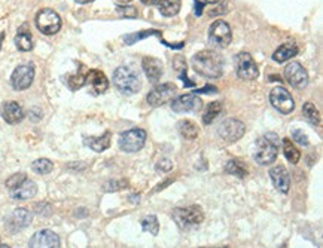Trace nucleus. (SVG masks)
Returning a JSON list of instances; mask_svg holds the SVG:
<instances>
[{"label": "nucleus", "instance_id": "obj_1", "mask_svg": "<svg viewBox=\"0 0 323 248\" xmlns=\"http://www.w3.org/2000/svg\"><path fill=\"white\" fill-rule=\"evenodd\" d=\"M194 70L204 77H221L224 73V58L216 51H201L192 57Z\"/></svg>", "mask_w": 323, "mask_h": 248}, {"label": "nucleus", "instance_id": "obj_2", "mask_svg": "<svg viewBox=\"0 0 323 248\" xmlns=\"http://www.w3.org/2000/svg\"><path fill=\"white\" fill-rule=\"evenodd\" d=\"M279 155V137L276 134H267L256 141L255 161L259 165H271Z\"/></svg>", "mask_w": 323, "mask_h": 248}, {"label": "nucleus", "instance_id": "obj_3", "mask_svg": "<svg viewBox=\"0 0 323 248\" xmlns=\"http://www.w3.org/2000/svg\"><path fill=\"white\" fill-rule=\"evenodd\" d=\"M113 85L121 94H125V95H133V94L139 92L140 88H142L139 74L133 68L125 67V65L118 67L115 70V73H113Z\"/></svg>", "mask_w": 323, "mask_h": 248}, {"label": "nucleus", "instance_id": "obj_4", "mask_svg": "<svg viewBox=\"0 0 323 248\" xmlns=\"http://www.w3.org/2000/svg\"><path fill=\"white\" fill-rule=\"evenodd\" d=\"M173 219L180 229H192L203 223L204 214L200 207L191 205L186 208H176L173 211Z\"/></svg>", "mask_w": 323, "mask_h": 248}, {"label": "nucleus", "instance_id": "obj_5", "mask_svg": "<svg viewBox=\"0 0 323 248\" xmlns=\"http://www.w3.org/2000/svg\"><path fill=\"white\" fill-rule=\"evenodd\" d=\"M146 143V131L140 128H133L130 131H125L119 137V149L127 153H136L139 152Z\"/></svg>", "mask_w": 323, "mask_h": 248}, {"label": "nucleus", "instance_id": "obj_6", "mask_svg": "<svg viewBox=\"0 0 323 248\" xmlns=\"http://www.w3.org/2000/svg\"><path fill=\"white\" fill-rule=\"evenodd\" d=\"M36 27L39 28L40 33L46 36H52L60 31L61 28V18L60 15L52 10V9H42L36 15Z\"/></svg>", "mask_w": 323, "mask_h": 248}, {"label": "nucleus", "instance_id": "obj_7", "mask_svg": "<svg viewBox=\"0 0 323 248\" xmlns=\"http://www.w3.org/2000/svg\"><path fill=\"white\" fill-rule=\"evenodd\" d=\"M231 39H233L231 27L224 19H218L210 25V28H209V42L212 45L219 46V48H227L231 43Z\"/></svg>", "mask_w": 323, "mask_h": 248}, {"label": "nucleus", "instance_id": "obj_8", "mask_svg": "<svg viewBox=\"0 0 323 248\" xmlns=\"http://www.w3.org/2000/svg\"><path fill=\"white\" fill-rule=\"evenodd\" d=\"M270 103L282 115H291L295 110V101H294L292 95L289 94V91H286L285 88H280V86H277L271 91Z\"/></svg>", "mask_w": 323, "mask_h": 248}, {"label": "nucleus", "instance_id": "obj_9", "mask_svg": "<svg viewBox=\"0 0 323 248\" xmlns=\"http://www.w3.org/2000/svg\"><path fill=\"white\" fill-rule=\"evenodd\" d=\"M34 79V65L33 64H22L18 65L12 76H10V85L15 91H24L30 88Z\"/></svg>", "mask_w": 323, "mask_h": 248}, {"label": "nucleus", "instance_id": "obj_10", "mask_svg": "<svg viewBox=\"0 0 323 248\" xmlns=\"http://www.w3.org/2000/svg\"><path fill=\"white\" fill-rule=\"evenodd\" d=\"M236 70L239 77L246 80H253L259 76V70L252 55L247 52H240L236 58Z\"/></svg>", "mask_w": 323, "mask_h": 248}, {"label": "nucleus", "instance_id": "obj_11", "mask_svg": "<svg viewBox=\"0 0 323 248\" xmlns=\"http://www.w3.org/2000/svg\"><path fill=\"white\" fill-rule=\"evenodd\" d=\"M285 76L289 85L295 89H304L309 85V73L307 70L297 61H292L285 68Z\"/></svg>", "mask_w": 323, "mask_h": 248}, {"label": "nucleus", "instance_id": "obj_12", "mask_svg": "<svg viewBox=\"0 0 323 248\" xmlns=\"http://www.w3.org/2000/svg\"><path fill=\"white\" fill-rule=\"evenodd\" d=\"M176 95V86L173 83H162L155 86L146 97L149 106L152 107H160L168 101H171Z\"/></svg>", "mask_w": 323, "mask_h": 248}, {"label": "nucleus", "instance_id": "obj_13", "mask_svg": "<svg viewBox=\"0 0 323 248\" xmlns=\"http://www.w3.org/2000/svg\"><path fill=\"white\" fill-rule=\"evenodd\" d=\"M246 132V126L243 122L237 121V119H227L221 124L218 134L221 135V138H224L228 143H236L239 141Z\"/></svg>", "mask_w": 323, "mask_h": 248}, {"label": "nucleus", "instance_id": "obj_14", "mask_svg": "<svg viewBox=\"0 0 323 248\" xmlns=\"http://www.w3.org/2000/svg\"><path fill=\"white\" fill-rule=\"evenodd\" d=\"M31 219H33V216L27 208H16L12 214L7 216L4 226L9 232L15 234V232L25 229L31 223Z\"/></svg>", "mask_w": 323, "mask_h": 248}, {"label": "nucleus", "instance_id": "obj_15", "mask_svg": "<svg viewBox=\"0 0 323 248\" xmlns=\"http://www.w3.org/2000/svg\"><path fill=\"white\" fill-rule=\"evenodd\" d=\"M171 109L176 113L200 112L203 109V101L197 97V94H185L171 101Z\"/></svg>", "mask_w": 323, "mask_h": 248}, {"label": "nucleus", "instance_id": "obj_16", "mask_svg": "<svg viewBox=\"0 0 323 248\" xmlns=\"http://www.w3.org/2000/svg\"><path fill=\"white\" fill-rule=\"evenodd\" d=\"M30 247L31 248H58L61 247L60 238L57 234L52 231L43 229L36 232L31 240H30Z\"/></svg>", "mask_w": 323, "mask_h": 248}, {"label": "nucleus", "instance_id": "obj_17", "mask_svg": "<svg viewBox=\"0 0 323 248\" xmlns=\"http://www.w3.org/2000/svg\"><path fill=\"white\" fill-rule=\"evenodd\" d=\"M270 177H271V182L274 185V187L282 192V193H288L289 192V187H291V177H289V173L285 167L279 165V167H274L270 170Z\"/></svg>", "mask_w": 323, "mask_h": 248}, {"label": "nucleus", "instance_id": "obj_18", "mask_svg": "<svg viewBox=\"0 0 323 248\" xmlns=\"http://www.w3.org/2000/svg\"><path fill=\"white\" fill-rule=\"evenodd\" d=\"M1 118L9 125H15L24 119V110L16 101H6L1 106Z\"/></svg>", "mask_w": 323, "mask_h": 248}, {"label": "nucleus", "instance_id": "obj_19", "mask_svg": "<svg viewBox=\"0 0 323 248\" xmlns=\"http://www.w3.org/2000/svg\"><path fill=\"white\" fill-rule=\"evenodd\" d=\"M142 67H143V71H145L146 77L152 83H157L160 80V77L162 76V62L158 58L145 57L143 61H142Z\"/></svg>", "mask_w": 323, "mask_h": 248}, {"label": "nucleus", "instance_id": "obj_20", "mask_svg": "<svg viewBox=\"0 0 323 248\" xmlns=\"http://www.w3.org/2000/svg\"><path fill=\"white\" fill-rule=\"evenodd\" d=\"M37 193V186L34 182L25 179L22 183H19L16 187L10 189V198L15 201H25L33 198Z\"/></svg>", "mask_w": 323, "mask_h": 248}, {"label": "nucleus", "instance_id": "obj_21", "mask_svg": "<svg viewBox=\"0 0 323 248\" xmlns=\"http://www.w3.org/2000/svg\"><path fill=\"white\" fill-rule=\"evenodd\" d=\"M86 83L91 86L94 94H103L109 88V82L100 70H89L86 73Z\"/></svg>", "mask_w": 323, "mask_h": 248}, {"label": "nucleus", "instance_id": "obj_22", "mask_svg": "<svg viewBox=\"0 0 323 248\" xmlns=\"http://www.w3.org/2000/svg\"><path fill=\"white\" fill-rule=\"evenodd\" d=\"M110 137H112L110 132H104L101 137H86V138H83V144L86 147H89L91 150H94L97 153H101L106 149H109Z\"/></svg>", "mask_w": 323, "mask_h": 248}, {"label": "nucleus", "instance_id": "obj_23", "mask_svg": "<svg viewBox=\"0 0 323 248\" xmlns=\"http://www.w3.org/2000/svg\"><path fill=\"white\" fill-rule=\"evenodd\" d=\"M15 45L19 51L22 52H27V51H31L33 49V37H31V33L28 31V27L27 24L22 25L16 36H15Z\"/></svg>", "mask_w": 323, "mask_h": 248}, {"label": "nucleus", "instance_id": "obj_24", "mask_svg": "<svg viewBox=\"0 0 323 248\" xmlns=\"http://www.w3.org/2000/svg\"><path fill=\"white\" fill-rule=\"evenodd\" d=\"M297 54H298V46L294 42H286L273 54V60L276 62H285L292 57H295Z\"/></svg>", "mask_w": 323, "mask_h": 248}, {"label": "nucleus", "instance_id": "obj_25", "mask_svg": "<svg viewBox=\"0 0 323 248\" xmlns=\"http://www.w3.org/2000/svg\"><path fill=\"white\" fill-rule=\"evenodd\" d=\"M177 131L186 140H195L198 137V126L192 121H180L177 124Z\"/></svg>", "mask_w": 323, "mask_h": 248}, {"label": "nucleus", "instance_id": "obj_26", "mask_svg": "<svg viewBox=\"0 0 323 248\" xmlns=\"http://www.w3.org/2000/svg\"><path fill=\"white\" fill-rule=\"evenodd\" d=\"M157 6L164 16H174L180 10V0H158Z\"/></svg>", "mask_w": 323, "mask_h": 248}, {"label": "nucleus", "instance_id": "obj_27", "mask_svg": "<svg viewBox=\"0 0 323 248\" xmlns=\"http://www.w3.org/2000/svg\"><path fill=\"white\" fill-rule=\"evenodd\" d=\"M283 153H285L286 159H288L291 164H298V162H300L301 153H300V150L292 144V141H291L289 138H283Z\"/></svg>", "mask_w": 323, "mask_h": 248}, {"label": "nucleus", "instance_id": "obj_28", "mask_svg": "<svg viewBox=\"0 0 323 248\" xmlns=\"http://www.w3.org/2000/svg\"><path fill=\"white\" fill-rule=\"evenodd\" d=\"M221 112H222V103H221V101H213V103H210L209 107L206 109V113L203 115V122H204L206 125L212 124V122L221 115Z\"/></svg>", "mask_w": 323, "mask_h": 248}, {"label": "nucleus", "instance_id": "obj_29", "mask_svg": "<svg viewBox=\"0 0 323 248\" xmlns=\"http://www.w3.org/2000/svg\"><path fill=\"white\" fill-rule=\"evenodd\" d=\"M303 113L306 116V119L312 124V125H319L321 124V115L318 107L313 103H306L303 106Z\"/></svg>", "mask_w": 323, "mask_h": 248}, {"label": "nucleus", "instance_id": "obj_30", "mask_svg": "<svg viewBox=\"0 0 323 248\" xmlns=\"http://www.w3.org/2000/svg\"><path fill=\"white\" fill-rule=\"evenodd\" d=\"M86 73L88 71H83L82 68L76 73V74H72L67 77V85L72 91H76L79 88H82L85 83H86Z\"/></svg>", "mask_w": 323, "mask_h": 248}, {"label": "nucleus", "instance_id": "obj_31", "mask_svg": "<svg viewBox=\"0 0 323 248\" xmlns=\"http://www.w3.org/2000/svg\"><path fill=\"white\" fill-rule=\"evenodd\" d=\"M225 171H227L228 174H231V176L239 177V179H244V177L247 176V170H246L239 161H236V159H231V161L227 162Z\"/></svg>", "mask_w": 323, "mask_h": 248}, {"label": "nucleus", "instance_id": "obj_32", "mask_svg": "<svg viewBox=\"0 0 323 248\" xmlns=\"http://www.w3.org/2000/svg\"><path fill=\"white\" fill-rule=\"evenodd\" d=\"M149 36H158V37H161V33L158 30H146L143 33L127 34V36H124V40H125L127 45H133V43H136V42H139V40H142L145 37H149Z\"/></svg>", "mask_w": 323, "mask_h": 248}, {"label": "nucleus", "instance_id": "obj_33", "mask_svg": "<svg viewBox=\"0 0 323 248\" xmlns=\"http://www.w3.org/2000/svg\"><path fill=\"white\" fill-rule=\"evenodd\" d=\"M54 165L49 159H37L33 162L31 165V170L36 173V174H40V176H45V174H49L52 171Z\"/></svg>", "mask_w": 323, "mask_h": 248}, {"label": "nucleus", "instance_id": "obj_34", "mask_svg": "<svg viewBox=\"0 0 323 248\" xmlns=\"http://www.w3.org/2000/svg\"><path fill=\"white\" fill-rule=\"evenodd\" d=\"M142 229L145 232H149L152 235H158L160 232V223L157 216H148L142 220Z\"/></svg>", "mask_w": 323, "mask_h": 248}, {"label": "nucleus", "instance_id": "obj_35", "mask_svg": "<svg viewBox=\"0 0 323 248\" xmlns=\"http://www.w3.org/2000/svg\"><path fill=\"white\" fill-rule=\"evenodd\" d=\"M125 187H128L127 180H112V182H107L103 186V190L104 192H118V190H122Z\"/></svg>", "mask_w": 323, "mask_h": 248}, {"label": "nucleus", "instance_id": "obj_36", "mask_svg": "<svg viewBox=\"0 0 323 248\" xmlns=\"http://www.w3.org/2000/svg\"><path fill=\"white\" fill-rule=\"evenodd\" d=\"M116 12L119 16H124V18H136L139 15L137 9L134 6H127V4H121L116 7Z\"/></svg>", "mask_w": 323, "mask_h": 248}, {"label": "nucleus", "instance_id": "obj_37", "mask_svg": "<svg viewBox=\"0 0 323 248\" xmlns=\"http://www.w3.org/2000/svg\"><path fill=\"white\" fill-rule=\"evenodd\" d=\"M27 177H25V174H22V173H18V174H13L12 177H9L7 180H6V187L10 190V189H13V187H16L19 183H22L24 180H25Z\"/></svg>", "mask_w": 323, "mask_h": 248}, {"label": "nucleus", "instance_id": "obj_38", "mask_svg": "<svg viewBox=\"0 0 323 248\" xmlns=\"http://www.w3.org/2000/svg\"><path fill=\"white\" fill-rule=\"evenodd\" d=\"M173 65H174V68L179 71V74H180V77L182 79H185L186 77V61H185V58L183 57H176L174 58V61H173Z\"/></svg>", "mask_w": 323, "mask_h": 248}, {"label": "nucleus", "instance_id": "obj_39", "mask_svg": "<svg viewBox=\"0 0 323 248\" xmlns=\"http://www.w3.org/2000/svg\"><path fill=\"white\" fill-rule=\"evenodd\" d=\"M292 138H294L298 144H301V146H309V138H307V135L304 134V131H301V129H294V131H292Z\"/></svg>", "mask_w": 323, "mask_h": 248}, {"label": "nucleus", "instance_id": "obj_40", "mask_svg": "<svg viewBox=\"0 0 323 248\" xmlns=\"http://www.w3.org/2000/svg\"><path fill=\"white\" fill-rule=\"evenodd\" d=\"M173 168V162L170 159H161L158 164H157V171H161V173H167Z\"/></svg>", "mask_w": 323, "mask_h": 248}, {"label": "nucleus", "instance_id": "obj_41", "mask_svg": "<svg viewBox=\"0 0 323 248\" xmlns=\"http://www.w3.org/2000/svg\"><path fill=\"white\" fill-rule=\"evenodd\" d=\"M197 92H204V94H216L218 92V89H216V86H204L203 89H195V94Z\"/></svg>", "mask_w": 323, "mask_h": 248}, {"label": "nucleus", "instance_id": "obj_42", "mask_svg": "<svg viewBox=\"0 0 323 248\" xmlns=\"http://www.w3.org/2000/svg\"><path fill=\"white\" fill-rule=\"evenodd\" d=\"M204 3L201 0H195V13L197 15H201V9H203Z\"/></svg>", "mask_w": 323, "mask_h": 248}, {"label": "nucleus", "instance_id": "obj_43", "mask_svg": "<svg viewBox=\"0 0 323 248\" xmlns=\"http://www.w3.org/2000/svg\"><path fill=\"white\" fill-rule=\"evenodd\" d=\"M142 3H145V4H149V6H152V4H158V0H140Z\"/></svg>", "mask_w": 323, "mask_h": 248}, {"label": "nucleus", "instance_id": "obj_44", "mask_svg": "<svg viewBox=\"0 0 323 248\" xmlns=\"http://www.w3.org/2000/svg\"><path fill=\"white\" fill-rule=\"evenodd\" d=\"M130 198H131L133 202H139V201H140V199H139V195H137V196H136V195H131Z\"/></svg>", "mask_w": 323, "mask_h": 248}, {"label": "nucleus", "instance_id": "obj_45", "mask_svg": "<svg viewBox=\"0 0 323 248\" xmlns=\"http://www.w3.org/2000/svg\"><path fill=\"white\" fill-rule=\"evenodd\" d=\"M75 1H78V3H81V4H83V3H89V1H94V0H75Z\"/></svg>", "mask_w": 323, "mask_h": 248}, {"label": "nucleus", "instance_id": "obj_46", "mask_svg": "<svg viewBox=\"0 0 323 248\" xmlns=\"http://www.w3.org/2000/svg\"><path fill=\"white\" fill-rule=\"evenodd\" d=\"M203 3H218V1H221V0H201Z\"/></svg>", "mask_w": 323, "mask_h": 248}, {"label": "nucleus", "instance_id": "obj_47", "mask_svg": "<svg viewBox=\"0 0 323 248\" xmlns=\"http://www.w3.org/2000/svg\"><path fill=\"white\" fill-rule=\"evenodd\" d=\"M119 3H122V4H125V3H130V1H133V0H118Z\"/></svg>", "mask_w": 323, "mask_h": 248}]
</instances>
